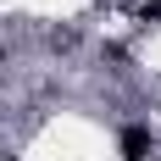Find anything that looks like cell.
<instances>
[{
  "mask_svg": "<svg viewBox=\"0 0 161 161\" xmlns=\"http://www.w3.org/2000/svg\"><path fill=\"white\" fill-rule=\"evenodd\" d=\"M145 150H150V128H128L122 133V156L128 161H145Z\"/></svg>",
  "mask_w": 161,
  "mask_h": 161,
  "instance_id": "1",
  "label": "cell"
}]
</instances>
